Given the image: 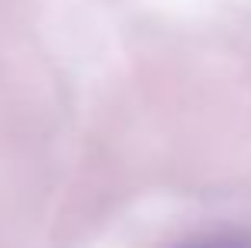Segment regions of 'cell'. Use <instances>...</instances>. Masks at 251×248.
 <instances>
[{"mask_svg": "<svg viewBox=\"0 0 251 248\" xmlns=\"http://www.w3.org/2000/svg\"><path fill=\"white\" fill-rule=\"evenodd\" d=\"M183 248H251V238L245 235H224V238H204V242H190Z\"/></svg>", "mask_w": 251, "mask_h": 248, "instance_id": "6da1fadb", "label": "cell"}]
</instances>
